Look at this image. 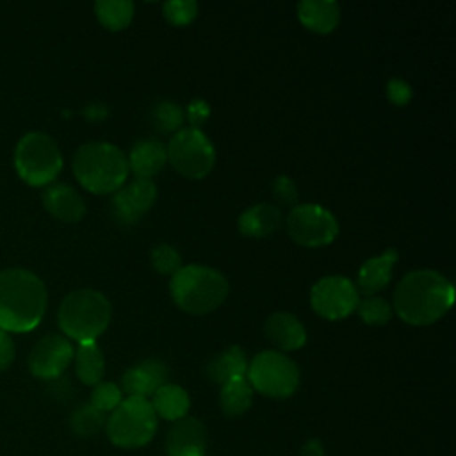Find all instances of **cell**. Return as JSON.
<instances>
[{
	"mask_svg": "<svg viewBox=\"0 0 456 456\" xmlns=\"http://www.w3.org/2000/svg\"><path fill=\"white\" fill-rule=\"evenodd\" d=\"M230 285L224 274L201 264L182 265L169 281V294L175 305L192 315H205L217 310L228 297Z\"/></svg>",
	"mask_w": 456,
	"mask_h": 456,
	"instance_id": "4",
	"label": "cell"
},
{
	"mask_svg": "<svg viewBox=\"0 0 456 456\" xmlns=\"http://www.w3.org/2000/svg\"><path fill=\"white\" fill-rule=\"evenodd\" d=\"M46 212L64 223H77L86 216V203L77 189L68 183L53 182L41 194Z\"/></svg>",
	"mask_w": 456,
	"mask_h": 456,
	"instance_id": "16",
	"label": "cell"
},
{
	"mask_svg": "<svg viewBox=\"0 0 456 456\" xmlns=\"http://www.w3.org/2000/svg\"><path fill=\"white\" fill-rule=\"evenodd\" d=\"M264 335L281 353L297 351L306 344V330L290 312L271 314L264 322Z\"/></svg>",
	"mask_w": 456,
	"mask_h": 456,
	"instance_id": "17",
	"label": "cell"
},
{
	"mask_svg": "<svg viewBox=\"0 0 456 456\" xmlns=\"http://www.w3.org/2000/svg\"><path fill=\"white\" fill-rule=\"evenodd\" d=\"M162 12L167 23L182 27L194 21L198 16V4L194 0H167L162 5Z\"/></svg>",
	"mask_w": 456,
	"mask_h": 456,
	"instance_id": "32",
	"label": "cell"
},
{
	"mask_svg": "<svg viewBox=\"0 0 456 456\" xmlns=\"http://www.w3.org/2000/svg\"><path fill=\"white\" fill-rule=\"evenodd\" d=\"M255 390L248 383L246 376L233 378L221 385L219 392V406L226 417H240L253 404Z\"/></svg>",
	"mask_w": 456,
	"mask_h": 456,
	"instance_id": "24",
	"label": "cell"
},
{
	"mask_svg": "<svg viewBox=\"0 0 456 456\" xmlns=\"http://www.w3.org/2000/svg\"><path fill=\"white\" fill-rule=\"evenodd\" d=\"M159 196L157 185L151 180L135 178L121 185L110 198L112 217L119 224H135L139 223L155 205Z\"/></svg>",
	"mask_w": 456,
	"mask_h": 456,
	"instance_id": "12",
	"label": "cell"
},
{
	"mask_svg": "<svg viewBox=\"0 0 456 456\" xmlns=\"http://www.w3.org/2000/svg\"><path fill=\"white\" fill-rule=\"evenodd\" d=\"M281 223V212L274 203H256L249 208H246L239 219L237 226L239 232L246 237L262 239L278 230Z\"/></svg>",
	"mask_w": 456,
	"mask_h": 456,
	"instance_id": "21",
	"label": "cell"
},
{
	"mask_svg": "<svg viewBox=\"0 0 456 456\" xmlns=\"http://www.w3.org/2000/svg\"><path fill=\"white\" fill-rule=\"evenodd\" d=\"M397 256L399 253L394 248H388L378 256L367 258L358 269L356 290H360L367 297L383 290L392 280V269L397 262Z\"/></svg>",
	"mask_w": 456,
	"mask_h": 456,
	"instance_id": "18",
	"label": "cell"
},
{
	"mask_svg": "<svg viewBox=\"0 0 456 456\" xmlns=\"http://www.w3.org/2000/svg\"><path fill=\"white\" fill-rule=\"evenodd\" d=\"M157 417L166 420H180L191 408V397L185 388L176 383H164L155 390L150 401Z\"/></svg>",
	"mask_w": 456,
	"mask_h": 456,
	"instance_id": "23",
	"label": "cell"
},
{
	"mask_svg": "<svg viewBox=\"0 0 456 456\" xmlns=\"http://www.w3.org/2000/svg\"><path fill=\"white\" fill-rule=\"evenodd\" d=\"M246 379L265 397L287 399L299 387V369L285 353L265 349L248 363Z\"/></svg>",
	"mask_w": 456,
	"mask_h": 456,
	"instance_id": "8",
	"label": "cell"
},
{
	"mask_svg": "<svg viewBox=\"0 0 456 456\" xmlns=\"http://www.w3.org/2000/svg\"><path fill=\"white\" fill-rule=\"evenodd\" d=\"M105 422H107V413L96 410L91 403L78 406L69 419L71 431L82 438L98 435L105 428Z\"/></svg>",
	"mask_w": 456,
	"mask_h": 456,
	"instance_id": "27",
	"label": "cell"
},
{
	"mask_svg": "<svg viewBox=\"0 0 456 456\" xmlns=\"http://www.w3.org/2000/svg\"><path fill=\"white\" fill-rule=\"evenodd\" d=\"M105 431L116 447L137 449L157 433V415L148 399L126 397L107 417Z\"/></svg>",
	"mask_w": 456,
	"mask_h": 456,
	"instance_id": "7",
	"label": "cell"
},
{
	"mask_svg": "<svg viewBox=\"0 0 456 456\" xmlns=\"http://www.w3.org/2000/svg\"><path fill=\"white\" fill-rule=\"evenodd\" d=\"M208 112H210V109H208V105L203 100H194L189 105V119H191L192 126L200 128V125L207 119Z\"/></svg>",
	"mask_w": 456,
	"mask_h": 456,
	"instance_id": "36",
	"label": "cell"
},
{
	"mask_svg": "<svg viewBox=\"0 0 456 456\" xmlns=\"http://www.w3.org/2000/svg\"><path fill=\"white\" fill-rule=\"evenodd\" d=\"M285 224L290 239L303 248L328 246L340 232L337 217L328 208L314 203L292 207Z\"/></svg>",
	"mask_w": 456,
	"mask_h": 456,
	"instance_id": "10",
	"label": "cell"
},
{
	"mask_svg": "<svg viewBox=\"0 0 456 456\" xmlns=\"http://www.w3.org/2000/svg\"><path fill=\"white\" fill-rule=\"evenodd\" d=\"M14 354H16V347L11 333L0 330V372L11 367Z\"/></svg>",
	"mask_w": 456,
	"mask_h": 456,
	"instance_id": "35",
	"label": "cell"
},
{
	"mask_svg": "<svg viewBox=\"0 0 456 456\" xmlns=\"http://www.w3.org/2000/svg\"><path fill=\"white\" fill-rule=\"evenodd\" d=\"M164 383H167L166 363L159 358H146L123 372L121 392H126L128 397L148 399Z\"/></svg>",
	"mask_w": 456,
	"mask_h": 456,
	"instance_id": "15",
	"label": "cell"
},
{
	"mask_svg": "<svg viewBox=\"0 0 456 456\" xmlns=\"http://www.w3.org/2000/svg\"><path fill=\"white\" fill-rule=\"evenodd\" d=\"M151 125L159 130V132H178L183 125V110L169 100H160L150 114Z\"/></svg>",
	"mask_w": 456,
	"mask_h": 456,
	"instance_id": "28",
	"label": "cell"
},
{
	"mask_svg": "<svg viewBox=\"0 0 456 456\" xmlns=\"http://www.w3.org/2000/svg\"><path fill=\"white\" fill-rule=\"evenodd\" d=\"M207 452V429L196 417L185 415L175 420L166 436L167 456H205Z\"/></svg>",
	"mask_w": 456,
	"mask_h": 456,
	"instance_id": "14",
	"label": "cell"
},
{
	"mask_svg": "<svg viewBox=\"0 0 456 456\" xmlns=\"http://www.w3.org/2000/svg\"><path fill=\"white\" fill-rule=\"evenodd\" d=\"M75 372L77 378L89 387H94L102 381L105 372V358L102 349L96 346V342L91 344H78L75 354Z\"/></svg>",
	"mask_w": 456,
	"mask_h": 456,
	"instance_id": "25",
	"label": "cell"
},
{
	"mask_svg": "<svg viewBox=\"0 0 456 456\" xmlns=\"http://www.w3.org/2000/svg\"><path fill=\"white\" fill-rule=\"evenodd\" d=\"M411 87L403 78H390L387 84V96L394 105H406L411 100Z\"/></svg>",
	"mask_w": 456,
	"mask_h": 456,
	"instance_id": "34",
	"label": "cell"
},
{
	"mask_svg": "<svg viewBox=\"0 0 456 456\" xmlns=\"http://www.w3.org/2000/svg\"><path fill=\"white\" fill-rule=\"evenodd\" d=\"M14 169L32 187H46L62 169V153L48 134L28 132L14 148Z\"/></svg>",
	"mask_w": 456,
	"mask_h": 456,
	"instance_id": "6",
	"label": "cell"
},
{
	"mask_svg": "<svg viewBox=\"0 0 456 456\" xmlns=\"http://www.w3.org/2000/svg\"><path fill=\"white\" fill-rule=\"evenodd\" d=\"M150 262L151 267L164 276H173L182 267V256L171 244L155 246L150 253Z\"/></svg>",
	"mask_w": 456,
	"mask_h": 456,
	"instance_id": "30",
	"label": "cell"
},
{
	"mask_svg": "<svg viewBox=\"0 0 456 456\" xmlns=\"http://www.w3.org/2000/svg\"><path fill=\"white\" fill-rule=\"evenodd\" d=\"M166 153L173 169L191 180L205 178L216 164L214 144L194 126H185L175 132L166 146Z\"/></svg>",
	"mask_w": 456,
	"mask_h": 456,
	"instance_id": "9",
	"label": "cell"
},
{
	"mask_svg": "<svg viewBox=\"0 0 456 456\" xmlns=\"http://www.w3.org/2000/svg\"><path fill=\"white\" fill-rule=\"evenodd\" d=\"M356 312L360 319L369 326H383L394 315L392 305L379 296H369L363 301H360L356 306Z\"/></svg>",
	"mask_w": 456,
	"mask_h": 456,
	"instance_id": "29",
	"label": "cell"
},
{
	"mask_svg": "<svg viewBox=\"0 0 456 456\" xmlns=\"http://www.w3.org/2000/svg\"><path fill=\"white\" fill-rule=\"evenodd\" d=\"M71 169L77 182L93 194H114L128 176L126 155L107 141H91L77 148Z\"/></svg>",
	"mask_w": 456,
	"mask_h": 456,
	"instance_id": "3",
	"label": "cell"
},
{
	"mask_svg": "<svg viewBox=\"0 0 456 456\" xmlns=\"http://www.w3.org/2000/svg\"><path fill=\"white\" fill-rule=\"evenodd\" d=\"M454 303L452 283L435 269H417L401 278L394 290L392 310L411 326L442 319Z\"/></svg>",
	"mask_w": 456,
	"mask_h": 456,
	"instance_id": "1",
	"label": "cell"
},
{
	"mask_svg": "<svg viewBox=\"0 0 456 456\" xmlns=\"http://www.w3.org/2000/svg\"><path fill=\"white\" fill-rule=\"evenodd\" d=\"M248 358L240 346H230L205 365V376L210 383L223 385L233 378H242L248 372Z\"/></svg>",
	"mask_w": 456,
	"mask_h": 456,
	"instance_id": "22",
	"label": "cell"
},
{
	"mask_svg": "<svg viewBox=\"0 0 456 456\" xmlns=\"http://www.w3.org/2000/svg\"><path fill=\"white\" fill-rule=\"evenodd\" d=\"M299 456H324V444L319 438H310L301 445Z\"/></svg>",
	"mask_w": 456,
	"mask_h": 456,
	"instance_id": "37",
	"label": "cell"
},
{
	"mask_svg": "<svg viewBox=\"0 0 456 456\" xmlns=\"http://www.w3.org/2000/svg\"><path fill=\"white\" fill-rule=\"evenodd\" d=\"M48 294L43 280L28 269L0 271V330L32 331L45 317Z\"/></svg>",
	"mask_w": 456,
	"mask_h": 456,
	"instance_id": "2",
	"label": "cell"
},
{
	"mask_svg": "<svg viewBox=\"0 0 456 456\" xmlns=\"http://www.w3.org/2000/svg\"><path fill=\"white\" fill-rule=\"evenodd\" d=\"M126 160H128V171H132L135 178L151 180V176L159 175L164 164L167 162L166 146L155 137L139 139L132 146Z\"/></svg>",
	"mask_w": 456,
	"mask_h": 456,
	"instance_id": "19",
	"label": "cell"
},
{
	"mask_svg": "<svg viewBox=\"0 0 456 456\" xmlns=\"http://www.w3.org/2000/svg\"><path fill=\"white\" fill-rule=\"evenodd\" d=\"M134 12L135 5L130 0H98L94 4L98 21L112 32L126 28L134 18Z\"/></svg>",
	"mask_w": 456,
	"mask_h": 456,
	"instance_id": "26",
	"label": "cell"
},
{
	"mask_svg": "<svg viewBox=\"0 0 456 456\" xmlns=\"http://www.w3.org/2000/svg\"><path fill=\"white\" fill-rule=\"evenodd\" d=\"M110 315V301L102 292L78 289L66 294L61 301L57 322L68 340L91 344L107 330Z\"/></svg>",
	"mask_w": 456,
	"mask_h": 456,
	"instance_id": "5",
	"label": "cell"
},
{
	"mask_svg": "<svg viewBox=\"0 0 456 456\" xmlns=\"http://www.w3.org/2000/svg\"><path fill=\"white\" fill-rule=\"evenodd\" d=\"M297 18L315 34H330L340 21V5L333 0H305L297 4Z\"/></svg>",
	"mask_w": 456,
	"mask_h": 456,
	"instance_id": "20",
	"label": "cell"
},
{
	"mask_svg": "<svg viewBox=\"0 0 456 456\" xmlns=\"http://www.w3.org/2000/svg\"><path fill=\"white\" fill-rule=\"evenodd\" d=\"M123 401V392L121 388L112 383V381H100L98 385L93 387L91 392V404L103 411V413H110L114 408H118V404Z\"/></svg>",
	"mask_w": 456,
	"mask_h": 456,
	"instance_id": "31",
	"label": "cell"
},
{
	"mask_svg": "<svg viewBox=\"0 0 456 456\" xmlns=\"http://www.w3.org/2000/svg\"><path fill=\"white\" fill-rule=\"evenodd\" d=\"M75 349L62 335H45L28 353V370L39 379L59 378L71 363Z\"/></svg>",
	"mask_w": 456,
	"mask_h": 456,
	"instance_id": "13",
	"label": "cell"
},
{
	"mask_svg": "<svg viewBox=\"0 0 456 456\" xmlns=\"http://www.w3.org/2000/svg\"><path fill=\"white\" fill-rule=\"evenodd\" d=\"M360 303L356 285L338 274L324 276L314 283L310 290V305L314 312L328 321H340L349 317Z\"/></svg>",
	"mask_w": 456,
	"mask_h": 456,
	"instance_id": "11",
	"label": "cell"
},
{
	"mask_svg": "<svg viewBox=\"0 0 456 456\" xmlns=\"http://www.w3.org/2000/svg\"><path fill=\"white\" fill-rule=\"evenodd\" d=\"M271 192L273 198L285 207H296L297 205V198H299V191L296 187V182L285 175L276 176L271 182Z\"/></svg>",
	"mask_w": 456,
	"mask_h": 456,
	"instance_id": "33",
	"label": "cell"
}]
</instances>
